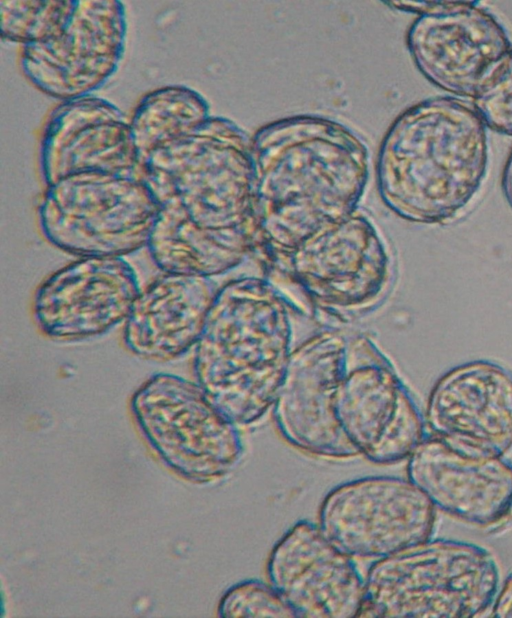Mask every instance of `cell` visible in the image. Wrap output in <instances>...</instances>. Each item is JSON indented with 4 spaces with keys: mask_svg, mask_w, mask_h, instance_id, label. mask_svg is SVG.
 Segmentation results:
<instances>
[{
    "mask_svg": "<svg viewBox=\"0 0 512 618\" xmlns=\"http://www.w3.org/2000/svg\"><path fill=\"white\" fill-rule=\"evenodd\" d=\"M300 317H311L263 273L220 285L193 349V372L218 410L237 426L274 405ZM313 318V317H311Z\"/></svg>",
    "mask_w": 512,
    "mask_h": 618,
    "instance_id": "6da1fadb",
    "label": "cell"
},
{
    "mask_svg": "<svg viewBox=\"0 0 512 618\" xmlns=\"http://www.w3.org/2000/svg\"><path fill=\"white\" fill-rule=\"evenodd\" d=\"M388 204L401 217L443 224L479 192L488 166L487 126L475 107L441 96L411 109L396 129Z\"/></svg>",
    "mask_w": 512,
    "mask_h": 618,
    "instance_id": "7a4b0ae2",
    "label": "cell"
},
{
    "mask_svg": "<svg viewBox=\"0 0 512 618\" xmlns=\"http://www.w3.org/2000/svg\"><path fill=\"white\" fill-rule=\"evenodd\" d=\"M307 343L344 435L369 462L399 463L426 437L411 391L371 334L347 325L313 331Z\"/></svg>",
    "mask_w": 512,
    "mask_h": 618,
    "instance_id": "3957f363",
    "label": "cell"
},
{
    "mask_svg": "<svg viewBox=\"0 0 512 618\" xmlns=\"http://www.w3.org/2000/svg\"><path fill=\"white\" fill-rule=\"evenodd\" d=\"M396 274L393 246L371 221L354 213L316 231L264 270L307 314L337 325L381 307Z\"/></svg>",
    "mask_w": 512,
    "mask_h": 618,
    "instance_id": "277c9868",
    "label": "cell"
},
{
    "mask_svg": "<svg viewBox=\"0 0 512 618\" xmlns=\"http://www.w3.org/2000/svg\"><path fill=\"white\" fill-rule=\"evenodd\" d=\"M499 587V566L485 547L431 538L372 562L358 617H478Z\"/></svg>",
    "mask_w": 512,
    "mask_h": 618,
    "instance_id": "5b68a950",
    "label": "cell"
},
{
    "mask_svg": "<svg viewBox=\"0 0 512 618\" xmlns=\"http://www.w3.org/2000/svg\"><path fill=\"white\" fill-rule=\"evenodd\" d=\"M131 411L163 462L190 481L220 479L242 459L244 444L237 425L196 381L156 373L134 392Z\"/></svg>",
    "mask_w": 512,
    "mask_h": 618,
    "instance_id": "8992f818",
    "label": "cell"
},
{
    "mask_svg": "<svg viewBox=\"0 0 512 618\" xmlns=\"http://www.w3.org/2000/svg\"><path fill=\"white\" fill-rule=\"evenodd\" d=\"M437 513L408 479L365 476L333 487L323 498L318 525L353 558L378 560L432 538Z\"/></svg>",
    "mask_w": 512,
    "mask_h": 618,
    "instance_id": "52a82bcc",
    "label": "cell"
},
{
    "mask_svg": "<svg viewBox=\"0 0 512 618\" xmlns=\"http://www.w3.org/2000/svg\"><path fill=\"white\" fill-rule=\"evenodd\" d=\"M140 292L137 274L123 257H80L40 283L32 313L47 338L79 342L124 324Z\"/></svg>",
    "mask_w": 512,
    "mask_h": 618,
    "instance_id": "ba28073f",
    "label": "cell"
},
{
    "mask_svg": "<svg viewBox=\"0 0 512 618\" xmlns=\"http://www.w3.org/2000/svg\"><path fill=\"white\" fill-rule=\"evenodd\" d=\"M267 578L297 618H355L364 599V578L353 559L318 523L300 520L271 549Z\"/></svg>",
    "mask_w": 512,
    "mask_h": 618,
    "instance_id": "9c48e42d",
    "label": "cell"
},
{
    "mask_svg": "<svg viewBox=\"0 0 512 618\" xmlns=\"http://www.w3.org/2000/svg\"><path fill=\"white\" fill-rule=\"evenodd\" d=\"M431 435L469 453L512 451V372L489 360L454 367L433 385L425 410Z\"/></svg>",
    "mask_w": 512,
    "mask_h": 618,
    "instance_id": "30bf717a",
    "label": "cell"
},
{
    "mask_svg": "<svg viewBox=\"0 0 512 618\" xmlns=\"http://www.w3.org/2000/svg\"><path fill=\"white\" fill-rule=\"evenodd\" d=\"M407 478L436 510L466 524L489 528L512 513V462L469 453L425 437L407 459Z\"/></svg>",
    "mask_w": 512,
    "mask_h": 618,
    "instance_id": "8fae6325",
    "label": "cell"
},
{
    "mask_svg": "<svg viewBox=\"0 0 512 618\" xmlns=\"http://www.w3.org/2000/svg\"><path fill=\"white\" fill-rule=\"evenodd\" d=\"M160 208L141 193L55 194L40 213L58 250L80 257H123L147 246Z\"/></svg>",
    "mask_w": 512,
    "mask_h": 618,
    "instance_id": "7c38bea8",
    "label": "cell"
},
{
    "mask_svg": "<svg viewBox=\"0 0 512 618\" xmlns=\"http://www.w3.org/2000/svg\"><path fill=\"white\" fill-rule=\"evenodd\" d=\"M479 1L425 14L413 25L409 46L417 66L434 85L473 98L484 72L512 44L504 26Z\"/></svg>",
    "mask_w": 512,
    "mask_h": 618,
    "instance_id": "4fadbf2b",
    "label": "cell"
},
{
    "mask_svg": "<svg viewBox=\"0 0 512 618\" xmlns=\"http://www.w3.org/2000/svg\"><path fill=\"white\" fill-rule=\"evenodd\" d=\"M220 285L214 278L163 273L139 293L123 343L136 357L176 360L194 349Z\"/></svg>",
    "mask_w": 512,
    "mask_h": 618,
    "instance_id": "5bb4252c",
    "label": "cell"
},
{
    "mask_svg": "<svg viewBox=\"0 0 512 618\" xmlns=\"http://www.w3.org/2000/svg\"><path fill=\"white\" fill-rule=\"evenodd\" d=\"M272 413L281 437L299 451L336 460L359 455L335 418L326 380L303 339L292 353Z\"/></svg>",
    "mask_w": 512,
    "mask_h": 618,
    "instance_id": "9a60e30c",
    "label": "cell"
},
{
    "mask_svg": "<svg viewBox=\"0 0 512 618\" xmlns=\"http://www.w3.org/2000/svg\"><path fill=\"white\" fill-rule=\"evenodd\" d=\"M146 247L163 273L214 278L255 260L246 244L200 227L181 205L160 208Z\"/></svg>",
    "mask_w": 512,
    "mask_h": 618,
    "instance_id": "2e32d148",
    "label": "cell"
},
{
    "mask_svg": "<svg viewBox=\"0 0 512 618\" xmlns=\"http://www.w3.org/2000/svg\"><path fill=\"white\" fill-rule=\"evenodd\" d=\"M472 100L487 127L512 136V46L484 72Z\"/></svg>",
    "mask_w": 512,
    "mask_h": 618,
    "instance_id": "e0dca14e",
    "label": "cell"
},
{
    "mask_svg": "<svg viewBox=\"0 0 512 618\" xmlns=\"http://www.w3.org/2000/svg\"><path fill=\"white\" fill-rule=\"evenodd\" d=\"M217 613L222 618H297L270 582L257 579L229 587L219 600Z\"/></svg>",
    "mask_w": 512,
    "mask_h": 618,
    "instance_id": "ac0fdd59",
    "label": "cell"
},
{
    "mask_svg": "<svg viewBox=\"0 0 512 618\" xmlns=\"http://www.w3.org/2000/svg\"><path fill=\"white\" fill-rule=\"evenodd\" d=\"M494 618H512V573L509 574L501 587L491 609Z\"/></svg>",
    "mask_w": 512,
    "mask_h": 618,
    "instance_id": "d6986e66",
    "label": "cell"
},
{
    "mask_svg": "<svg viewBox=\"0 0 512 618\" xmlns=\"http://www.w3.org/2000/svg\"><path fill=\"white\" fill-rule=\"evenodd\" d=\"M502 190L507 202L512 208V150L504 166L502 175Z\"/></svg>",
    "mask_w": 512,
    "mask_h": 618,
    "instance_id": "ffe728a7",
    "label": "cell"
}]
</instances>
